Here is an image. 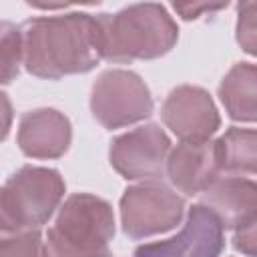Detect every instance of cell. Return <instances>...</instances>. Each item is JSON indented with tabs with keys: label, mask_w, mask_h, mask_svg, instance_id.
<instances>
[{
	"label": "cell",
	"mask_w": 257,
	"mask_h": 257,
	"mask_svg": "<svg viewBox=\"0 0 257 257\" xmlns=\"http://www.w3.org/2000/svg\"><path fill=\"white\" fill-rule=\"evenodd\" d=\"M24 68L38 78L58 80L90 72L102 58V28L98 14L68 12L38 16L22 26Z\"/></svg>",
	"instance_id": "obj_1"
},
{
	"label": "cell",
	"mask_w": 257,
	"mask_h": 257,
	"mask_svg": "<svg viewBox=\"0 0 257 257\" xmlns=\"http://www.w3.org/2000/svg\"><path fill=\"white\" fill-rule=\"evenodd\" d=\"M102 58L110 62L153 60L171 52L179 28L169 10L157 2L131 4L114 14H98Z\"/></svg>",
	"instance_id": "obj_2"
},
{
	"label": "cell",
	"mask_w": 257,
	"mask_h": 257,
	"mask_svg": "<svg viewBox=\"0 0 257 257\" xmlns=\"http://www.w3.org/2000/svg\"><path fill=\"white\" fill-rule=\"evenodd\" d=\"M112 237V207L96 195L74 193L60 205L46 231L44 257H110Z\"/></svg>",
	"instance_id": "obj_3"
},
{
	"label": "cell",
	"mask_w": 257,
	"mask_h": 257,
	"mask_svg": "<svg viewBox=\"0 0 257 257\" xmlns=\"http://www.w3.org/2000/svg\"><path fill=\"white\" fill-rule=\"evenodd\" d=\"M66 185L56 169L26 165L18 169L0 193V229L4 233L38 231L60 209Z\"/></svg>",
	"instance_id": "obj_4"
},
{
	"label": "cell",
	"mask_w": 257,
	"mask_h": 257,
	"mask_svg": "<svg viewBox=\"0 0 257 257\" xmlns=\"http://www.w3.org/2000/svg\"><path fill=\"white\" fill-rule=\"evenodd\" d=\"M90 110L104 128H122L153 114V96L137 72L110 68L92 84Z\"/></svg>",
	"instance_id": "obj_5"
},
{
	"label": "cell",
	"mask_w": 257,
	"mask_h": 257,
	"mask_svg": "<svg viewBox=\"0 0 257 257\" xmlns=\"http://www.w3.org/2000/svg\"><path fill=\"white\" fill-rule=\"evenodd\" d=\"M185 215V201L161 181H143L120 197V225L126 237L147 239L175 229Z\"/></svg>",
	"instance_id": "obj_6"
},
{
	"label": "cell",
	"mask_w": 257,
	"mask_h": 257,
	"mask_svg": "<svg viewBox=\"0 0 257 257\" xmlns=\"http://www.w3.org/2000/svg\"><path fill=\"white\" fill-rule=\"evenodd\" d=\"M171 155L169 135L155 122L137 126L112 139L108 161L126 181H159Z\"/></svg>",
	"instance_id": "obj_7"
},
{
	"label": "cell",
	"mask_w": 257,
	"mask_h": 257,
	"mask_svg": "<svg viewBox=\"0 0 257 257\" xmlns=\"http://www.w3.org/2000/svg\"><path fill=\"white\" fill-rule=\"evenodd\" d=\"M221 221L205 207L193 205L187 211L183 229L165 241L145 243L135 249V257H219L225 249Z\"/></svg>",
	"instance_id": "obj_8"
},
{
	"label": "cell",
	"mask_w": 257,
	"mask_h": 257,
	"mask_svg": "<svg viewBox=\"0 0 257 257\" xmlns=\"http://www.w3.org/2000/svg\"><path fill=\"white\" fill-rule=\"evenodd\" d=\"M161 118L185 143L211 141L221 126V116L211 94L193 84H181L169 92L161 106Z\"/></svg>",
	"instance_id": "obj_9"
},
{
	"label": "cell",
	"mask_w": 257,
	"mask_h": 257,
	"mask_svg": "<svg viewBox=\"0 0 257 257\" xmlns=\"http://www.w3.org/2000/svg\"><path fill=\"white\" fill-rule=\"evenodd\" d=\"M165 175L179 193L187 197L201 195L221 177L217 141H181L175 149H171Z\"/></svg>",
	"instance_id": "obj_10"
},
{
	"label": "cell",
	"mask_w": 257,
	"mask_h": 257,
	"mask_svg": "<svg viewBox=\"0 0 257 257\" xmlns=\"http://www.w3.org/2000/svg\"><path fill=\"white\" fill-rule=\"evenodd\" d=\"M72 141L70 120L56 108H34L22 114L16 143L30 159H58Z\"/></svg>",
	"instance_id": "obj_11"
},
{
	"label": "cell",
	"mask_w": 257,
	"mask_h": 257,
	"mask_svg": "<svg viewBox=\"0 0 257 257\" xmlns=\"http://www.w3.org/2000/svg\"><path fill=\"white\" fill-rule=\"evenodd\" d=\"M205 205L223 225V229L239 231L257 219V181L245 177H219L201 193Z\"/></svg>",
	"instance_id": "obj_12"
},
{
	"label": "cell",
	"mask_w": 257,
	"mask_h": 257,
	"mask_svg": "<svg viewBox=\"0 0 257 257\" xmlns=\"http://www.w3.org/2000/svg\"><path fill=\"white\" fill-rule=\"evenodd\" d=\"M219 98L229 118L257 122V64H233L219 84Z\"/></svg>",
	"instance_id": "obj_13"
},
{
	"label": "cell",
	"mask_w": 257,
	"mask_h": 257,
	"mask_svg": "<svg viewBox=\"0 0 257 257\" xmlns=\"http://www.w3.org/2000/svg\"><path fill=\"white\" fill-rule=\"evenodd\" d=\"M221 173L243 177L257 175V131L231 126L217 139Z\"/></svg>",
	"instance_id": "obj_14"
},
{
	"label": "cell",
	"mask_w": 257,
	"mask_h": 257,
	"mask_svg": "<svg viewBox=\"0 0 257 257\" xmlns=\"http://www.w3.org/2000/svg\"><path fill=\"white\" fill-rule=\"evenodd\" d=\"M0 58H2V84H8L16 78L20 64H24L22 48V30L12 22L4 20L0 24Z\"/></svg>",
	"instance_id": "obj_15"
},
{
	"label": "cell",
	"mask_w": 257,
	"mask_h": 257,
	"mask_svg": "<svg viewBox=\"0 0 257 257\" xmlns=\"http://www.w3.org/2000/svg\"><path fill=\"white\" fill-rule=\"evenodd\" d=\"M235 40L247 54L257 56V2L237 4Z\"/></svg>",
	"instance_id": "obj_16"
},
{
	"label": "cell",
	"mask_w": 257,
	"mask_h": 257,
	"mask_svg": "<svg viewBox=\"0 0 257 257\" xmlns=\"http://www.w3.org/2000/svg\"><path fill=\"white\" fill-rule=\"evenodd\" d=\"M0 257H44V241L40 231H22L4 237Z\"/></svg>",
	"instance_id": "obj_17"
},
{
	"label": "cell",
	"mask_w": 257,
	"mask_h": 257,
	"mask_svg": "<svg viewBox=\"0 0 257 257\" xmlns=\"http://www.w3.org/2000/svg\"><path fill=\"white\" fill-rule=\"evenodd\" d=\"M233 247L247 257H257V219L251 221L247 227L235 231Z\"/></svg>",
	"instance_id": "obj_18"
},
{
	"label": "cell",
	"mask_w": 257,
	"mask_h": 257,
	"mask_svg": "<svg viewBox=\"0 0 257 257\" xmlns=\"http://www.w3.org/2000/svg\"><path fill=\"white\" fill-rule=\"evenodd\" d=\"M225 6H227V2H221V4H173V10L179 12L181 18L193 20V18H199L201 14H205V12H217Z\"/></svg>",
	"instance_id": "obj_19"
}]
</instances>
